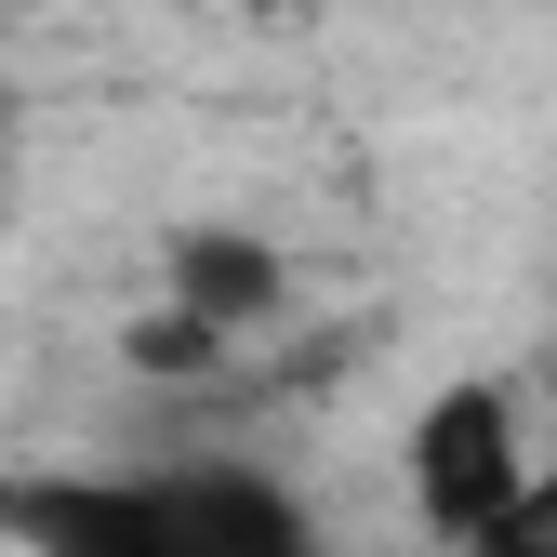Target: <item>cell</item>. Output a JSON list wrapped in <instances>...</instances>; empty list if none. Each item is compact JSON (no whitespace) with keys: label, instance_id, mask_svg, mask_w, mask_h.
I'll use <instances>...</instances> for the list:
<instances>
[{"label":"cell","instance_id":"2","mask_svg":"<svg viewBox=\"0 0 557 557\" xmlns=\"http://www.w3.org/2000/svg\"><path fill=\"white\" fill-rule=\"evenodd\" d=\"M518 492H531V425H518L505 385H438L425 411H411V518H425L451 557H478V531H492Z\"/></svg>","mask_w":557,"mask_h":557},{"label":"cell","instance_id":"3","mask_svg":"<svg viewBox=\"0 0 557 557\" xmlns=\"http://www.w3.org/2000/svg\"><path fill=\"white\" fill-rule=\"evenodd\" d=\"M478 557H557V465H531V492L478 531Z\"/></svg>","mask_w":557,"mask_h":557},{"label":"cell","instance_id":"1","mask_svg":"<svg viewBox=\"0 0 557 557\" xmlns=\"http://www.w3.org/2000/svg\"><path fill=\"white\" fill-rule=\"evenodd\" d=\"M0 544L27 557H332L265 465H133V478H0Z\"/></svg>","mask_w":557,"mask_h":557}]
</instances>
